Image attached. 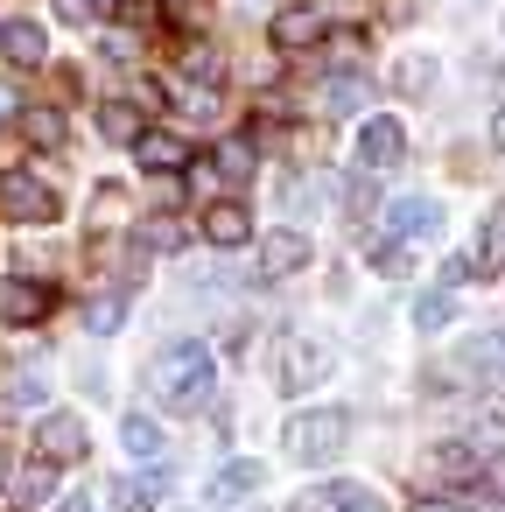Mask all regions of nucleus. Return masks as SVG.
Here are the masks:
<instances>
[{"label":"nucleus","mask_w":505,"mask_h":512,"mask_svg":"<svg viewBox=\"0 0 505 512\" xmlns=\"http://www.w3.org/2000/svg\"><path fill=\"white\" fill-rule=\"evenodd\" d=\"M148 386H155V400L169 407V414H197L204 400H211V386H218V365H211V344H197V337H176L155 365H148Z\"/></svg>","instance_id":"obj_1"},{"label":"nucleus","mask_w":505,"mask_h":512,"mask_svg":"<svg viewBox=\"0 0 505 512\" xmlns=\"http://www.w3.org/2000/svg\"><path fill=\"white\" fill-rule=\"evenodd\" d=\"M344 435H351V414L344 407H309V414L288 421V456L295 463H330L344 449Z\"/></svg>","instance_id":"obj_2"},{"label":"nucleus","mask_w":505,"mask_h":512,"mask_svg":"<svg viewBox=\"0 0 505 512\" xmlns=\"http://www.w3.org/2000/svg\"><path fill=\"white\" fill-rule=\"evenodd\" d=\"M0 211H8L15 225H50L64 204H57V190H50L43 176H29V169H8V176H0Z\"/></svg>","instance_id":"obj_3"},{"label":"nucleus","mask_w":505,"mask_h":512,"mask_svg":"<svg viewBox=\"0 0 505 512\" xmlns=\"http://www.w3.org/2000/svg\"><path fill=\"white\" fill-rule=\"evenodd\" d=\"M400 155H407V127H400V120H386V113H379V120H365V127H358V169H365V176L400 169Z\"/></svg>","instance_id":"obj_4"},{"label":"nucleus","mask_w":505,"mask_h":512,"mask_svg":"<svg viewBox=\"0 0 505 512\" xmlns=\"http://www.w3.org/2000/svg\"><path fill=\"white\" fill-rule=\"evenodd\" d=\"M43 316H50V288H43V281L0 274V323H8V330H29V323H43Z\"/></svg>","instance_id":"obj_5"},{"label":"nucleus","mask_w":505,"mask_h":512,"mask_svg":"<svg viewBox=\"0 0 505 512\" xmlns=\"http://www.w3.org/2000/svg\"><path fill=\"white\" fill-rule=\"evenodd\" d=\"M323 372H330V344H316V337H288V344H281V386H288V393L323 386Z\"/></svg>","instance_id":"obj_6"},{"label":"nucleus","mask_w":505,"mask_h":512,"mask_svg":"<svg viewBox=\"0 0 505 512\" xmlns=\"http://www.w3.org/2000/svg\"><path fill=\"white\" fill-rule=\"evenodd\" d=\"M92 442H85V421L78 414H43L36 421V456L43 463H78Z\"/></svg>","instance_id":"obj_7"},{"label":"nucleus","mask_w":505,"mask_h":512,"mask_svg":"<svg viewBox=\"0 0 505 512\" xmlns=\"http://www.w3.org/2000/svg\"><path fill=\"white\" fill-rule=\"evenodd\" d=\"M134 162H141L148 176H183V169H190V141L169 134V127H148V134L134 141Z\"/></svg>","instance_id":"obj_8"},{"label":"nucleus","mask_w":505,"mask_h":512,"mask_svg":"<svg viewBox=\"0 0 505 512\" xmlns=\"http://www.w3.org/2000/svg\"><path fill=\"white\" fill-rule=\"evenodd\" d=\"M260 484H267V463L239 456V463H225V470L211 477V491H204V498H211V505H246V498H253Z\"/></svg>","instance_id":"obj_9"},{"label":"nucleus","mask_w":505,"mask_h":512,"mask_svg":"<svg viewBox=\"0 0 505 512\" xmlns=\"http://www.w3.org/2000/svg\"><path fill=\"white\" fill-rule=\"evenodd\" d=\"M281 50H309V43H323V8H309V0H295V8H281L274 15V29H267Z\"/></svg>","instance_id":"obj_10"},{"label":"nucleus","mask_w":505,"mask_h":512,"mask_svg":"<svg viewBox=\"0 0 505 512\" xmlns=\"http://www.w3.org/2000/svg\"><path fill=\"white\" fill-rule=\"evenodd\" d=\"M386 225H393V239H435V232H442V204H428V197H400V204L386 211Z\"/></svg>","instance_id":"obj_11"},{"label":"nucleus","mask_w":505,"mask_h":512,"mask_svg":"<svg viewBox=\"0 0 505 512\" xmlns=\"http://www.w3.org/2000/svg\"><path fill=\"white\" fill-rule=\"evenodd\" d=\"M295 267H309V239H302V232H267V239H260V274L281 281V274H295Z\"/></svg>","instance_id":"obj_12"},{"label":"nucleus","mask_w":505,"mask_h":512,"mask_svg":"<svg viewBox=\"0 0 505 512\" xmlns=\"http://www.w3.org/2000/svg\"><path fill=\"white\" fill-rule=\"evenodd\" d=\"M204 239L211 246H246L253 239V211L246 204H211L204 211Z\"/></svg>","instance_id":"obj_13"},{"label":"nucleus","mask_w":505,"mask_h":512,"mask_svg":"<svg viewBox=\"0 0 505 512\" xmlns=\"http://www.w3.org/2000/svg\"><path fill=\"white\" fill-rule=\"evenodd\" d=\"M0 57L22 64V71H36V64L50 57V43H43V29H36V22H8V29H0Z\"/></svg>","instance_id":"obj_14"},{"label":"nucleus","mask_w":505,"mask_h":512,"mask_svg":"<svg viewBox=\"0 0 505 512\" xmlns=\"http://www.w3.org/2000/svg\"><path fill=\"white\" fill-rule=\"evenodd\" d=\"M120 442H127V456H141V463H162V449H169V435H162L155 414H127V421H120Z\"/></svg>","instance_id":"obj_15"},{"label":"nucleus","mask_w":505,"mask_h":512,"mask_svg":"<svg viewBox=\"0 0 505 512\" xmlns=\"http://www.w3.org/2000/svg\"><path fill=\"white\" fill-rule=\"evenodd\" d=\"M162 484H169L162 470H148V477H120V484H113V512H155V505H162Z\"/></svg>","instance_id":"obj_16"},{"label":"nucleus","mask_w":505,"mask_h":512,"mask_svg":"<svg viewBox=\"0 0 505 512\" xmlns=\"http://www.w3.org/2000/svg\"><path fill=\"white\" fill-rule=\"evenodd\" d=\"M99 134H106V141H120V148H134V141L148 134V120H141V106L113 99V106H99Z\"/></svg>","instance_id":"obj_17"},{"label":"nucleus","mask_w":505,"mask_h":512,"mask_svg":"<svg viewBox=\"0 0 505 512\" xmlns=\"http://www.w3.org/2000/svg\"><path fill=\"white\" fill-rule=\"evenodd\" d=\"M15 127H22L36 148H64V113H57V106H29Z\"/></svg>","instance_id":"obj_18"},{"label":"nucleus","mask_w":505,"mask_h":512,"mask_svg":"<svg viewBox=\"0 0 505 512\" xmlns=\"http://www.w3.org/2000/svg\"><path fill=\"white\" fill-rule=\"evenodd\" d=\"M211 169H218V183H246V176H253V141H246V134H239V141H218Z\"/></svg>","instance_id":"obj_19"},{"label":"nucleus","mask_w":505,"mask_h":512,"mask_svg":"<svg viewBox=\"0 0 505 512\" xmlns=\"http://www.w3.org/2000/svg\"><path fill=\"white\" fill-rule=\"evenodd\" d=\"M358 106H365V78L358 71H337L323 85V113H358Z\"/></svg>","instance_id":"obj_20"},{"label":"nucleus","mask_w":505,"mask_h":512,"mask_svg":"<svg viewBox=\"0 0 505 512\" xmlns=\"http://www.w3.org/2000/svg\"><path fill=\"white\" fill-rule=\"evenodd\" d=\"M176 246H183V225L176 218H148L134 232V253H176Z\"/></svg>","instance_id":"obj_21"},{"label":"nucleus","mask_w":505,"mask_h":512,"mask_svg":"<svg viewBox=\"0 0 505 512\" xmlns=\"http://www.w3.org/2000/svg\"><path fill=\"white\" fill-rule=\"evenodd\" d=\"M491 267H505V204L484 218V239H477V274H491Z\"/></svg>","instance_id":"obj_22"},{"label":"nucleus","mask_w":505,"mask_h":512,"mask_svg":"<svg viewBox=\"0 0 505 512\" xmlns=\"http://www.w3.org/2000/svg\"><path fill=\"white\" fill-rule=\"evenodd\" d=\"M428 470H435V477H477V449H463V442H442V449L428 456Z\"/></svg>","instance_id":"obj_23"},{"label":"nucleus","mask_w":505,"mask_h":512,"mask_svg":"<svg viewBox=\"0 0 505 512\" xmlns=\"http://www.w3.org/2000/svg\"><path fill=\"white\" fill-rule=\"evenodd\" d=\"M449 316H456V295H449V288H435V295L414 302V323H421V330H449Z\"/></svg>","instance_id":"obj_24"},{"label":"nucleus","mask_w":505,"mask_h":512,"mask_svg":"<svg viewBox=\"0 0 505 512\" xmlns=\"http://www.w3.org/2000/svg\"><path fill=\"white\" fill-rule=\"evenodd\" d=\"M43 393H50V379H43L36 365H22V372L8 379V400H15V407H43Z\"/></svg>","instance_id":"obj_25"},{"label":"nucleus","mask_w":505,"mask_h":512,"mask_svg":"<svg viewBox=\"0 0 505 512\" xmlns=\"http://www.w3.org/2000/svg\"><path fill=\"white\" fill-rule=\"evenodd\" d=\"M393 85H400V92H414V99H421V92H428V85H435V64H428V57H400V71H393Z\"/></svg>","instance_id":"obj_26"},{"label":"nucleus","mask_w":505,"mask_h":512,"mask_svg":"<svg viewBox=\"0 0 505 512\" xmlns=\"http://www.w3.org/2000/svg\"><path fill=\"white\" fill-rule=\"evenodd\" d=\"M85 323H92L99 337H106V330H120V323H127V295H99V302L85 309Z\"/></svg>","instance_id":"obj_27"},{"label":"nucleus","mask_w":505,"mask_h":512,"mask_svg":"<svg viewBox=\"0 0 505 512\" xmlns=\"http://www.w3.org/2000/svg\"><path fill=\"white\" fill-rule=\"evenodd\" d=\"M50 484H57V463H43V456H36V463L22 470V505H43V498H50Z\"/></svg>","instance_id":"obj_28"},{"label":"nucleus","mask_w":505,"mask_h":512,"mask_svg":"<svg viewBox=\"0 0 505 512\" xmlns=\"http://www.w3.org/2000/svg\"><path fill=\"white\" fill-rule=\"evenodd\" d=\"M372 267H379V274H407V267H414L407 239H379V246H372Z\"/></svg>","instance_id":"obj_29"},{"label":"nucleus","mask_w":505,"mask_h":512,"mask_svg":"<svg viewBox=\"0 0 505 512\" xmlns=\"http://www.w3.org/2000/svg\"><path fill=\"white\" fill-rule=\"evenodd\" d=\"M183 71H190L197 85H211V78H218V50H211V43H190V50H183Z\"/></svg>","instance_id":"obj_30"},{"label":"nucleus","mask_w":505,"mask_h":512,"mask_svg":"<svg viewBox=\"0 0 505 512\" xmlns=\"http://www.w3.org/2000/svg\"><path fill=\"white\" fill-rule=\"evenodd\" d=\"M344 211H351V218H365V211H372V176H351V190H344Z\"/></svg>","instance_id":"obj_31"},{"label":"nucleus","mask_w":505,"mask_h":512,"mask_svg":"<svg viewBox=\"0 0 505 512\" xmlns=\"http://www.w3.org/2000/svg\"><path fill=\"white\" fill-rule=\"evenodd\" d=\"M57 15H64L71 29H85V22H99V0H57Z\"/></svg>","instance_id":"obj_32"},{"label":"nucleus","mask_w":505,"mask_h":512,"mask_svg":"<svg viewBox=\"0 0 505 512\" xmlns=\"http://www.w3.org/2000/svg\"><path fill=\"white\" fill-rule=\"evenodd\" d=\"M477 274V253H456V260H442V288H456V281H470Z\"/></svg>","instance_id":"obj_33"},{"label":"nucleus","mask_w":505,"mask_h":512,"mask_svg":"<svg viewBox=\"0 0 505 512\" xmlns=\"http://www.w3.org/2000/svg\"><path fill=\"white\" fill-rule=\"evenodd\" d=\"M414 512H463V505H449V498H421Z\"/></svg>","instance_id":"obj_34"},{"label":"nucleus","mask_w":505,"mask_h":512,"mask_svg":"<svg viewBox=\"0 0 505 512\" xmlns=\"http://www.w3.org/2000/svg\"><path fill=\"white\" fill-rule=\"evenodd\" d=\"M491 148H505V106L491 113Z\"/></svg>","instance_id":"obj_35"},{"label":"nucleus","mask_w":505,"mask_h":512,"mask_svg":"<svg viewBox=\"0 0 505 512\" xmlns=\"http://www.w3.org/2000/svg\"><path fill=\"white\" fill-rule=\"evenodd\" d=\"M57 512H92V505H85V498H64V505H57Z\"/></svg>","instance_id":"obj_36"},{"label":"nucleus","mask_w":505,"mask_h":512,"mask_svg":"<svg viewBox=\"0 0 505 512\" xmlns=\"http://www.w3.org/2000/svg\"><path fill=\"white\" fill-rule=\"evenodd\" d=\"M0 477H8V449H0Z\"/></svg>","instance_id":"obj_37"}]
</instances>
